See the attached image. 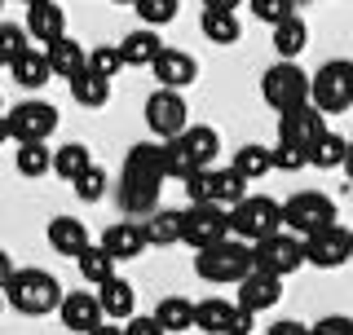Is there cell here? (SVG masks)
<instances>
[{"mask_svg":"<svg viewBox=\"0 0 353 335\" xmlns=\"http://www.w3.org/2000/svg\"><path fill=\"white\" fill-rule=\"evenodd\" d=\"M168 181V168H163V146L141 141L128 150L124 172H119V207L128 216H150L159 207V190Z\"/></svg>","mask_w":353,"mask_h":335,"instance_id":"obj_1","label":"cell"},{"mask_svg":"<svg viewBox=\"0 0 353 335\" xmlns=\"http://www.w3.org/2000/svg\"><path fill=\"white\" fill-rule=\"evenodd\" d=\"M252 265H256L252 243L239 238V234H230V238L212 243V247H199V256H194V274L203 278V283H212V287H225V283L239 287V278L248 274Z\"/></svg>","mask_w":353,"mask_h":335,"instance_id":"obj_2","label":"cell"},{"mask_svg":"<svg viewBox=\"0 0 353 335\" xmlns=\"http://www.w3.org/2000/svg\"><path fill=\"white\" fill-rule=\"evenodd\" d=\"M5 300L22 318H44V314H58L62 287L49 270H14V278L5 283Z\"/></svg>","mask_w":353,"mask_h":335,"instance_id":"obj_3","label":"cell"},{"mask_svg":"<svg viewBox=\"0 0 353 335\" xmlns=\"http://www.w3.org/2000/svg\"><path fill=\"white\" fill-rule=\"evenodd\" d=\"M261 97L270 110H292V106H305L314 102V75H305L301 66H296V58H279L270 66V71L261 75Z\"/></svg>","mask_w":353,"mask_h":335,"instance_id":"obj_4","label":"cell"},{"mask_svg":"<svg viewBox=\"0 0 353 335\" xmlns=\"http://www.w3.org/2000/svg\"><path fill=\"white\" fill-rule=\"evenodd\" d=\"M185 194H190V203H221V207H234L243 194H248V176L239 172L234 163L230 168H199V172L185 176Z\"/></svg>","mask_w":353,"mask_h":335,"instance_id":"obj_5","label":"cell"},{"mask_svg":"<svg viewBox=\"0 0 353 335\" xmlns=\"http://www.w3.org/2000/svg\"><path fill=\"white\" fill-rule=\"evenodd\" d=\"M230 230L248 243H261L265 234L283 230V203H274V199H265V194H243L239 203L230 207Z\"/></svg>","mask_w":353,"mask_h":335,"instance_id":"obj_6","label":"cell"},{"mask_svg":"<svg viewBox=\"0 0 353 335\" xmlns=\"http://www.w3.org/2000/svg\"><path fill=\"white\" fill-rule=\"evenodd\" d=\"M252 256H256V265L261 270H270V274H296L301 265H309V252H305V238L296 230H274V234H265L261 243H252Z\"/></svg>","mask_w":353,"mask_h":335,"instance_id":"obj_7","label":"cell"},{"mask_svg":"<svg viewBox=\"0 0 353 335\" xmlns=\"http://www.w3.org/2000/svg\"><path fill=\"white\" fill-rule=\"evenodd\" d=\"M314 106H323L327 115L353 106V62L349 58H331L314 71Z\"/></svg>","mask_w":353,"mask_h":335,"instance_id":"obj_8","label":"cell"},{"mask_svg":"<svg viewBox=\"0 0 353 335\" xmlns=\"http://www.w3.org/2000/svg\"><path fill=\"white\" fill-rule=\"evenodd\" d=\"M230 207L221 203H190L185 207V221H181V243H190V247H212V243L230 238Z\"/></svg>","mask_w":353,"mask_h":335,"instance_id":"obj_9","label":"cell"},{"mask_svg":"<svg viewBox=\"0 0 353 335\" xmlns=\"http://www.w3.org/2000/svg\"><path fill=\"white\" fill-rule=\"evenodd\" d=\"M336 221V203H331L327 194H318V190H301V194H292L283 203V225L296 230L301 238H309L314 230H323Z\"/></svg>","mask_w":353,"mask_h":335,"instance_id":"obj_10","label":"cell"},{"mask_svg":"<svg viewBox=\"0 0 353 335\" xmlns=\"http://www.w3.org/2000/svg\"><path fill=\"white\" fill-rule=\"evenodd\" d=\"M185 115H190V106H185L181 88H163L159 84V93L146 97V128L159 141H168V137H176V132L190 128V119H185Z\"/></svg>","mask_w":353,"mask_h":335,"instance_id":"obj_11","label":"cell"},{"mask_svg":"<svg viewBox=\"0 0 353 335\" xmlns=\"http://www.w3.org/2000/svg\"><path fill=\"white\" fill-rule=\"evenodd\" d=\"M323 132H327V110L314 106V102L292 106V110H283V115H279V141H283V146H296V150L309 154V150L318 146Z\"/></svg>","mask_w":353,"mask_h":335,"instance_id":"obj_12","label":"cell"},{"mask_svg":"<svg viewBox=\"0 0 353 335\" xmlns=\"http://www.w3.org/2000/svg\"><path fill=\"white\" fill-rule=\"evenodd\" d=\"M252 322H256V314L243 309L239 300L230 305V300L212 296L194 305V331H208V335H243V331H252Z\"/></svg>","mask_w":353,"mask_h":335,"instance_id":"obj_13","label":"cell"},{"mask_svg":"<svg viewBox=\"0 0 353 335\" xmlns=\"http://www.w3.org/2000/svg\"><path fill=\"white\" fill-rule=\"evenodd\" d=\"M305 252H309V265H318V270H340V265L353 261V230L331 221V225L314 230L305 238Z\"/></svg>","mask_w":353,"mask_h":335,"instance_id":"obj_14","label":"cell"},{"mask_svg":"<svg viewBox=\"0 0 353 335\" xmlns=\"http://www.w3.org/2000/svg\"><path fill=\"white\" fill-rule=\"evenodd\" d=\"M5 119H9V137L14 141H49L58 132V106L49 102H18Z\"/></svg>","mask_w":353,"mask_h":335,"instance_id":"obj_15","label":"cell"},{"mask_svg":"<svg viewBox=\"0 0 353 335\" xmlns=\"http://www.w3.org/2000/svg\"><path fill=\"white\" fill-rule=\"evenodd\" d=\"M283 300V274H270L261 265H252L248 274L239 278V305L252 309V314H265Z\"/></svg>","mask_w":353,"mask_h":335,"instance_id":"obj_16","label":"cell"},{"mask_svg":"<svg viewBox=\"0 0 353 335\" xmlns=\"http://www.w3.org/2000/svg\"><path fill=\"white\" fill-rule=\"evenodd\" d=\"M58 318H62V327H66V331H75V335H93V331L106 322L102 300L88 296V292H71V296H62Z\"/></svg>","mask_w":353,"mask_h":335,"instance_id":"obj_17","label":"cell"},{"mask_svg":"<svg viewBox=\"0 0 353 335\" xmlns=\"http://www.w3.org/2000/svg\"><path fill=\"white\" fill-rule=\"evenodd\" d=\"M150 71H154V80H159L163 88H190L199 80V62L185 49H168V44H163V53L154 58Z\"/></svg>","mask_w":353,"mask_h":335,"instance_id":"obj_18","label":"cell"},{"mask_svg":"<svg viewBox=\"0 0 353 335\" xmlns=\"http://www.w3.org/2000/svg\"><path fill=\"white\" fill-rule=\"evenodd\" d=\"M27 31L36 44H53L66 36V14L58 9V0H27Z\"/></svg>","mask_w":353,"mask_h":335,"instance_id":"obj_19","label":"cell"},{"mask_svg":"<svg viewBox=\"0 0 353 335\" xmlns=\"http://www.w3.org/2000/svg\"><path fill=\"white\" fill-rule=\"evenodd\" d=\"M102 247L115 256V261H137L150 243H146L141 221H115V225H106V234H102Z\"/></svg>","mask_w":353,"mask_h":335,"instance_id":"obj_20","label":"cell"},{"mask_svg":"<svg viewBox=\"0 0 353 335\" xmlns=\"http://www.w3.org/2000/svg\"><path fill=\"white\" fill-rule=\"evenodd\" d=\"M9 71H14V80L22 88H44L53 80V62H49V49H36V40L27 44V49L18 53L14 62H9Z\"/></svg>","mask_w":353,"mask_h":335,"instance_id":"obj_21","label":"cell"},{"mask_svg":"<svg viewBox=\"0 0 353 335\" xmlns=\"http://www.w3.org/2000/svg\"><path fill=\"white\" fill-rule=\"evenodd\" d=\"M97 300H102L106 322H128L132 309H137V292H132L128 278H106V283L97 287Z\"/></svg>","mask_w":353,"mask_h":335,"instance_id":"obj_22","label":"cell"},{"mask_svg":"<svg viewBox=\"0 0 353 335\" xmlns=\"http://www.w3.org/2000/svg\"><path fill=\"white\" fill-rule=\"evenodd\" d=\"M44 49H49V62H53V80H66V84H71L80 71H88V49H84V44H75L71 36L44 44Z\"/></svg>","mask_w":353,"mask_h":335,"instance_id":"obj_23","label":"cell"},{"mask_svg":"<svg viewBox=\"0 0 353 335\" xmlns=\"http://www.w3.org/2000/svg\"><path fill=\"white\" fill-rule=\"evenodd\" d=\"M181 221H185V212H176V207H154L150 216H141L146 243H150V247H172V243H181Z\"/></svg>","mask_w":353,"mask_h":335,"instance_id":"obj_24","label":"cell"},{"mask_svg":"<svg viewBox=\"0 0 353 335\" xmlns=\"http://www.w3.org/2000/svg\"><path fill=\"white\" fill-rule=\"evenodd\" d=\"M49 247L58 256H80L88 247V230L75 216H53L49 221Z\"/></svg>","mask_w":353,"mask_h":335,"instance_id":"obj_25","label":"cell"},{"mask_svg":"<svg viewBox=\"0 0 353 335\" xmlns=\"http://www.w3.org/2000/svg\"><path fill=\"white\" fill-rule=\"evenodd\" d=\"M176 141L185 146V154L194 159V168H212L216 150H221V137H216V128H208V124H190L185 132H176Z\"/></svg>","mask_w":353,"mask_h":335,"instance_id":"obj_26","label":"cell"},{"mask_svg":"<svg viewBox=\"0 0 353 335\" xmlns=\"http://www.w3.org/2000/svg\"><path fill=\"white\" fill-rule=\"evenodd\" d=\"M119 49H124L128 66H154V58L163 53V40L154 36V27H137V31H128V36L119 40Z\"/></svg>","mask_w":353,"mask_h":335,"instance_id":"obj_27","label":"cell"},{"mask_svg":"<svg viewBox=\"0 0 353 335\" xmlns=\"http://www.w3.org/2000/svg\"><path fill=\"white\" fill-rule=\"evenodd\" d=\"M14 168H18V176H27V181H40V176L53 172V150L44 146V141H18Z\"/></svg>","mask_w":353,"mask_h":335,"instance_id":"obj_28","label":"cell"},{"mask_svg":"<svg viewBox=\"0 0 353 335\" xmlns=\"http://www.w3.org/2000/svg\"><path fill=\"white\" fill-rule=\"evenodd\" d=\"M274 49H279V58H301L309 49V22L301 14L283 18L279 27H274Z\"/></svg>","mask_w":353,"mask_h":335,"instance_id":"obj_29","label":"cell"},{"mask_svg":"<svg viewBox=\"0 0 353 335\" xmlns=\"http://www.w3.org/2000/svg\"><path fill=\"white\" fill-rule=\"evenodd\" d=\"M199 31H203L212 44H239V36H243L234 9H203V18H199Z\"/></svg>","mask_w":353,"mask_h":335,"instance_id":"obj_30","label":"cell"},{"mask_svg":"<svg viewBox=\"0 0 353 335\" xmlns=\"http://www.w3.org/2000/svg\"><path fill=\"white\" fill-rule=\"evenodd\" d=\"M75 265H80V274H84V283H93V287H102L106 278H115V256H110L102 243H88V247L75 256Z\"/></svg>","mask_w":353,"mask_h":335,"instance_id":"obj_31","label":"cell"},{"mask_svg":"<svg viewBox=\"0 0 353 335\" xmlns=\"http://www.w3.org/2000/svg\"><path fill=\"white\" fill-rule=\"evenodd\" d=\"M154 318H159L163 335H181V331H194V305L185 296H168L159 300V309H154Z\"/></svg>","mask_w":353,"mask_h":335,"instance_id":"obj_32","label":"cell"},{"mask_svg":"<svg viewBox=\"0 0 353 335\" xmlns=\"http://www.w3.org/2000/svg\"><path fill=\"white\" fill-rule=\"evenodd\" d=\"M71 97H75L80 106L97 110V106H106V102H110V80H106V75H97L93 66H88V71H80V75L71 80Z\"/></svg>","mask_w":353,"mask_h":335,"instance_id":"obj_33","label":"cell"},{"mask_svg":"<svg viewBox=\"0 0 353 335\" xmlns=\"http://www.w3.org/2000/svg\"><path fill=\"white\" fill-rule=\"evenodd\" d=\"M88 168H93V154H88V146H80V141H66L62 150H53V176L66 181V185L80 172H88Z\"/></svg>","mask_w":353,"mask_h":335,"instance_id":"obj_34","label":"cell"},{"mask_svg":"<svg viewBox=\"0 0 353 335\" xmlns=\"http://www.w3.org/2000/svg\"><path fill=\"white\" fill-rule=\"evenodd\" d=\"M345 154H349V137H340V132H323L318 137V146L309 150V168H323V172H331V168H345Z\"/></svg>","mask_w":353,"mask_h":335,"instance_id":"obj_35","label":"cell"},{"mask_svg":"<svg viewBox=\"0 0 353 335\" xmlns=\"http://www.w3.org/2000/svg\"><path fill=\"white\" fill-rule=\"evenodd\" d=\"M234 168H239L243 176H248V181H261V176H270V172H274V150L252 141V146L234 150Z\"/></svg>","mask_w":353,"mask_h":335,"instance_id":"obj_36","label":"cell"},{"mask_svg":"<svg viewBox=\"0 0 353 335\" xmlns=\"http://www.w3.org/2000/svg\"><path fill=\"white\" fill-rule=\"evenodd\" d=\"M106 185H110L106 181V168H97V163L71 181V190L80 194V203H97V199H106Z\"/></svg>","mask_w":353,"mask_h":335,"instance_id":"obj_37","label":"cell"},{"mask_svg":"<svg viewBox=\"0 0 353 335\" xmlns=\"http://www.w3.org/2000/svg\"><path fill=\"white\" fill-rule=\"evenodd\" d=\"M163 168H168V181H185L190 172H199V168H194V159L185 154V146H181L176 137H168V141H163Z\"/></svg>","mask_w":353,"mask_h":335,"instance_id":"obj_38","label":"cell"},{"mask_svg":"<svg viewBox=\"0 0 353 335\" xmlns=\"http://www.w3.org/2000/svg\"><path fill=\"white\" fill-rule=\"evenodd\" d=\"M88 66H93L97 75H106V80H115L128 62H124V49H119V44H97V49L88 53Z\"/></svg>","mask_w":353,"mask_h":335,"instance_id":"obj_39","label":"cell"},{"mask_svg":"<svg viewBox=\"0 0 353 335\" xmlns=\"http://www.w3.org/2000/svg\"><path fill=\"white\" fill-rule=\"evenodd\" d=\"M132 9L141 14L146 27H168V22L176 18V9H181V0H137Z\"/></svg>","mask_w":353,"mask_h":335,"instance_id":"obj_40","label":"cell"},{"mask_svg":"<svg viewBox=\"0 0 353 335\" xmlns=\"http://www.w3.org/2000/svg\"><path fill=\"white\" fill-rule=\"evenodd\" d=\"M252 14L261 22H270V27H279L283 18L296 14V0H252Z\"/></svg>","mask_w":353,"mask_h":335,"instance_id":"obj_41","label":"cell"},{"mask_svg":"<svg viewBox=\"0 0 353 335\" xmlns=\"http://www.w3.org/2000/svg\"><path fill=\"white\" fill-rule=\"evenodd\" d=\"M274 168H279V172H301V168H309V154L279 141V146H274Z\"/></svg>","mask_w":353,"mask_h":335,"instance_id":"obj_42","label":"cell"},{"mask_svg":"<svg viewBox=\"0 0 353 335\" xmlns=\"http://www.w3.org/2000/svg\"><path fill=\"white\" fill-rule=\"evenodd\" d=\"M318 335H353V318H345V314H331V318H323L314 327Z\"/></svg>","mask_w":353,"mask_h":335,"instance_id":"obj_43","label":"cell"},{"mask_svg":"<svg viewBox=\"0 0 353 335\" xmlns=\"http://www.w3.org/2000/svg\"><path fill=\"white\" fill-rule=\"evenodd\" d=\"M124 335H163V327H159V318H137V314H132L128 318V327H124Z\"/></svg>","mask_w":353,"mask_h":335,"instance_id":"obj_44","label":"cell"},{"mask_svg":"<svg viewBox=\"0 0 353 335\" xmlns=\"http://www.w3.org/2000/svg\"><path fill=\"white\" fill-rule=\"evenodd\" d=\"M270 335H309V327H301V322H274Z\"/></svg>","mask_w":353,"mask_h":335,"instance_id":"obj_45","label":"cell"},{"mask_svg":"<svg viewBox=\"0 0 353 335\" xmlns=\"http://www.w3.org/2000/svg\"><path fill=\"white\" fill-rule=\"evenodd\" d=\"M14 278V261H9V252H0V287Z\"/></svg>","mask_w":353,"mask_h":335,"instance_id":"obj_46","label":"cell"},{"mask_svg":"<svg viewBox=\"0 0 353 335\" xmlns=\"http://www.w3.org/2000/svg\"><path fill=\"white\" fill-rule=\"evenodd\" d=\"M243 0H203V9H239Z\"/></svg>","mask_w":353,"mask_h":335,"instance_id":"obj_47","label":"cell"},{"mask_svg":"<svg viewBox=\"0 0 353 335\" xmlns=\"http://www.w3.org/2000/svg\"><path fill=\"white\" fill-rule=\"evenodd\" d=\"M345 172H349V181H353V137H349V154H345Z\"/></svg>","mask_w":353,"mask_h":335,"instance_id":"obj_48","label":"cell"},{"mask_svg":"<svg viewBox=\"0 0 353 335\" xmlns=\"http://www.w3.org/2000/svg\"><path fill=\"white\" fill-rule=\"evenodd\" d=\"M0 141H9V119H0Z\"/></svg>","mask_w":353,"mask_h":335,"instance_id":"obj_49","label":"cell"},{"mask_svg":"<svg viewBox=\"0 0 353 335\" xmlns=\"http://www.w3.org/2000/svg\"><path fill=\"white\" fill-rule=\"evenodd\" d=\"M0 66H9V58H5V44H0Z\"/></svg>","mask_w":353,"mask_h":335,"instance_id":"obj_50","label":"cell"},{"mask_svg":"<svg viewBox=\"0 0 353 335\" xmlns=\"http://www.w3.org/2000/svg\"><path fill=\"white\" fill-rule=\"evenodd\" d=\"M115 5H137V0H115Z\"/></svg>","mask_w":353,"mask_h":335,"instance_id":"obj_51","label":"cell"},{"mask_svg":"<svg viewBox=\"0 0 353 335\" xmlns=\"http://www.w3.org/2000/svg\"><path fill=\"white\" fill-rule=\"evenodd\" d=\"M0 305H9V300H5V287H0Z\"/></svg>","mask_w":353,"mask_h":335,"instance_id":"obj_52","label":"cell"},{"mask_svg":"<svg viewBox=\"0 0 353 335\" xmlns=\"http://www.w3.org/2000/svg\"><path fill=\"white\" fill-rule=\"evenodd\" d=\"M0 9H5V0H0Z\"/></svg>","mask_w":353,"mask_h":335,"instance_id":"obj_53","label":"cell"},{"mask_svg":"<svg viewBox=\"0 0 353 335\" xmlns=\"http://www.w3.org/2000/svg\"><path fill=\"white\" fill-rule=\"evenodd\" d=\"M296 5H301V0H296Z\"/></svg>","mask_w":353,"mask_h":335,"instance_id":"obj_54","label":"cell"}]
</instances>
